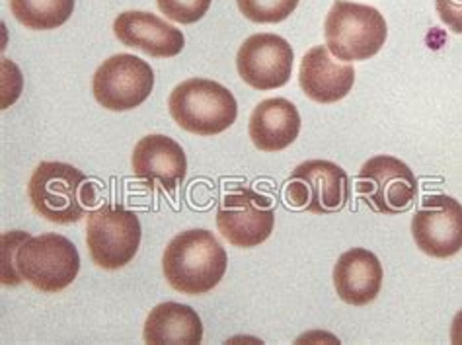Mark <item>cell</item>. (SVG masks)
<instances>
[{
  "mask_svg": "<svg viewBox=\"0 0 462 345\" xmlns=\"http://www.w3.org/2000/svg\"><path fill=\"white\" fill-rule=\"evenodd\" d=\"M228 256L213 232L186 230L170 240L162 256L164 277L170 287L184 294L213 291L226 274Z\"/></svg>",
  "mask_w": 462,
  "mask_h": 345,
  "instance_id": "obj_1",
  "label": "cell"
},
{
  "mask_svg": "<svg viewBox=\"0 0 462 345\" xmlns=\"http://www.w3.org/2000/svg\"><path fill=\"white\" fill-rule=\"evenodd\" d=\"M28 193L35 213L57 225L77 223L96 201L87 174L65 163H42L33 170Z\"/></svg>",
  "mask_w": 462,
  "mask_h": 345,
  "instance_id": "obj_2",
  "label": "cell"
},
{
  "mask_svg": "<svg viewBox=\"0 0 462 345\" xmlns=\"http://www.w3.org/2000/svg\"><path fill=\"white\" fill-rule=\"evenodd\" d=\"M170 116L193 135L211 137L235 126L238 104L223 84L209 79H189L170 94Z\"/></svg>",
  "mask_w": 462,
  "mask_h": 345,
  "instance_id": "obj_3",
  "label": "cell"
},
{
  "mask_svg": "<svg viewBox=\"0 0 462 345\" xmlns=\"http://www.w3.org/2000/svg\"><path fill=\"white\" fill-rule=\"evenodd\" d=\"M324 35L326 47L334 57L354 63L367 61L381 51L388 28L384 16L376 8L336 0L328 12Z\"/></svg>",
  "mask_w": 462,
  "mask_h": 345,
  "instance_id": "obj_4",
  "label": "cell"
},
{
  "mask_svg": "<svg viewBox=\"0 0 462 345\" xmlns=\"http://www.w3.org/2000/svg\"><path fill=\"white\" fill-rule=\"evenodd\" d=\"M18 275L43 293H59L77 279L80 256L77 246L55 232L28 237L14 256Z\"/></svg>",
  "mask_w": 462,
  "mask_h": 345,
  "instance_id": "obj_5",
  "label": "cell"
},
{
  "mask_svg": "<svg viewBox=\"0 0 462 345\" xmlns=\"http://www.w3.org/2000/svg\"><path fill=\"white\" fill-rule=\"evenodd\" d=\"M139 217L119 205H102L88 213L87 244L96 266L114 271L125 267L141 246Z\"/></svg>",
  "mask_w": 462,
  "mask_h": 345,
  "instance_id": "obj_6",
  "label": "cell"
},
{
  "mask_svg": "<svg viewBox=\"0 0 462 345\" xmlns=\"http://www.w3.org/2000/svg\"><path fill=\"white\" fill-rule=\"evenodd\" d=\"M347 172L328 160H309L295 168L285 186V201L314 215L342 211L349 201Z\"/></svg>",
  "mask_w": 462,
  "mask_h": 345,
  "instance_id": "obj_7",
  "label": "cell"
},
{
  "mask_svg": "<svg viewBox=\"0 0 462 345\" xmlns=\"http://www.w3.org/2000/svg\"><path fill=\"white\" fill-rule=\"evenodd\" d=\"M356 191L376 213H406L418 197V180L408 164L394 156H374L363 164Z\"/></svg>",
  "mask_w": 462,
  "mask_h": 345,
  "instance_id": "obj_8",
  "label": "cell"
},
{
  "mask_svg": "<svg viewBox=\"0 0 462 345\" xmlns=\"http://www.w3.org/2000/svg\"><path fill=\"white\" fill-rule=\"evenodd\" d=\"M154 72L141 57L119 53L98 67L92 80V92L100 106L112 112L135 109L152 94Z\"/></svg>",
  "mask_w": 462,
  "mask_h": 345,
  "instance_id": "obj_9",
  "label": "cell"
},
{
  "mask_svg": "<svg viewBox=\"0 0 462 345\" xmlns=\"http://www.w3.org/2000/svg\"><path fill=\"white\" fill-rule=\"evenodd\" d=\"M275 211L270 197L252 190H236L223 197L217 228L236 248H256L272 237Z\"/></svg>",
  "mask_w": 462,
  "mask_h": 345,
  "instance_id": "obj_10",
  "label": "cell"
},
{
  "mask_svg": "<svg viewBox=\"0 0 462 345\" xmlns=\"http://www.w3.org/2000/svg\"><path fill=\"white\" fill-rule=\"evenodd\" d=\"M295 53L275 33H256L242 43L236 55L240 79L256 90L282 89L293 75Z\"/></svg>",
  "mask_w": 462,
  "mask_h": 345,
  "instance_id": "obj_11",
  "label": "cell"
},
{
  "mask_svg": "<svg viewBox=\"0 0 462 345\" xmlns=\"http://www.w3.org/2000/svg\"><path fill=\"white\" fill-rule=\"evenodd\" d=\"M418 248L431 257H451L462 250V205L448 195L423 197L411 220Z\"/></svg>",
  "mask_w": 462,
  "mask_h": 345,
  "instance_id": "obj_12",
  "label": "cell"
},
{
  "mask_svg": "<svg viewBox=\"0 0 462 345\" xmlns=\"http://www.w3.org/2000/svg\"><path fill=\"white\" fill-rule=\"evenodd\" d=\"M116 38L133 49L156 59H168L181 53L186 38L178 28L151 12L129 10L114 22Z\"/></svg>",
  "mask_w": 462,
  "mask_h": 345,
  "instance_id": "obj_13",
  "label": "cell"
},
{
  "mask_svg": "<svg viewBox=\"0 0 462 345\" xmlns=\"http://www.w3.org/2000/svg\"><path fill=\"white\" fill-rule=\"evenodd\" d=\"M188 160L181 146L164 135L143 137L133 151V174L135 178L161 183L166 191H174L186 178Z\"/></svg>",
  "mask_w": 462,
  "mask_h": 345,
  "instance_id": "obj_14",
  "label": "cell"
},
{
  "mask_svg": "<svg viewBox=\"0 0 462 345\" xmlns=\"http://www.w3.org/2000/svg\"><path fill=\"white\" fill-rule=\"evenodd\" d=\"M356 82V70L347 63H337L328 47H312L302 57L299 84L310 100L319 104H334L344 100Z\"/></svg>",
  "mask_w": 462,
  "mask_h": 345,
  "instance_id": "obj_15",
  "label": "cell"
},
{
  "mask_svg": "<svg viewBox=\"0 0 462 345\" xmlns=\"http://www.w3.org/2000/svg\"><path fill=\"white\" fill-rule=\"evenodd\" d=\"M383 266L373 252L365 248L347 250L334 267L337 297L347 304L365 306L379 297L383 287Z\"/></svg>",
  "mask_w": 462,
  "mask_h": 345,
  "instance_id": "obj_16",
  "label": "cell"
},
{
  "mask_svg": "<svg viewBox=\"0 0 462 345\" xmlns=\"http://www.w3.org/2000/svg\"><path fill=\"white\" fill-rule=\"evenodd\" d=\"M248 133L254 146L263 153L285 151L300 133L299 109L285 98L263 100L250 116Z\"/></svg>",
  "mask_w": 462,
  "mask_h": 345,
  "instance_id": "obj_17",
  "label": "cell"
},
{
  "mask_svg": "<svg viewBox=\"0 0 462 345\" xmlns=\"http://www.w3.org/2000/svg\"><path fill=\"white\" fill-rule=\"evenodd\" d=\"M144 341L162 343H201L203 324L199 314L188 304L162 303L154 306L144 322Z\"/></svg>",
  "mask_w": 462,
  "mask_h": 345,
  "instance_id": "obj_18",
  "label": "cell"
},
{
  "mask_svg": "<svg viewBox=\"0 0 462 345\" xmlns=\"http://www.w3.org/2000/svg\"><path fill=\"white\" fill-rule=\"evenodd\" d=\"M10 10L26 28L45 32L63 26L72 16L75 0H10Z\"/></svg>",
  "mask_w": 462,
  "mask_h": 345,
  "instance_id": "obj_19",
  "label": "cell"
},
{
  "mask_svg": "<svg viewBox=\"0 0 462 345\" xmlns=\"http://www.w3.org/2000/svg\"><path fill=\"white\" fill-rule=\"evenodd\" d=\"M236 3L242 14L256 23L283 22L299 6V0H236Z\"/></svg>",
  "mask_w": 462,
  "mask_h": 345,
  "instance_id": "obj_20",
  "label": "cell"
},
{
  "mask_svg": "<svg viewBox=\"0 0 462 345\" xmlns=\"http://www.w3.org/2000/svg\"><path fill=\"white\" fill-rule=\"evenodd\" d=\"M213 0H156L162 14L178 23H196L199 22Z\"/></svg>",
  "mask_w": 462,
  "mask_h": 345,
  "instance_id": "obj_21",
  "label": "cell"
},
{
  "mask_svg": "<svg viewBox=\"0 0 462 345\" xmlns=\"http://www.w3.org/2000/svg\"><path fill=\"white\" fill-rule=\"evenodd\" d=\"M30 237L28 232H6L3 237V283L5 285H20L23 281L14 266L18 246Z\"/></svg>",
  "mask_w": 462,
  "mask_h": 345,
  "instance_id": "obj_22",
  "label": "cell"
},
{
  "mask_svg": "<svg viewBox=\"0 0 462 345\" xmlns=\"http://www.w3.org/2000/svg\"><path fill=\"white\" fill-rule=\"evenodd\" d=\"M435 8L448 30L462 33V0H435Z\"/></svg>",
  "mask_w": 462,
  "mask_h": 345,
  "instance_id": "obj_23",
  "label": "cell"
},
{
  "mask_svg": "<svg viewBox=\"0 0 462 345\" xmlns=\"http://www.w3.org/2000/svg\"><path fill=\"white\" fill-rule=\"evenodd\" d=\"M451 341L453 343H462V311L457 312L455 320H453V326H451Z\"/></svg>",
  "mask_w": 462,
  "mask_h": 345,
  "instance_id": "obj_24",
  "label": "cell"
}]
</instances>
